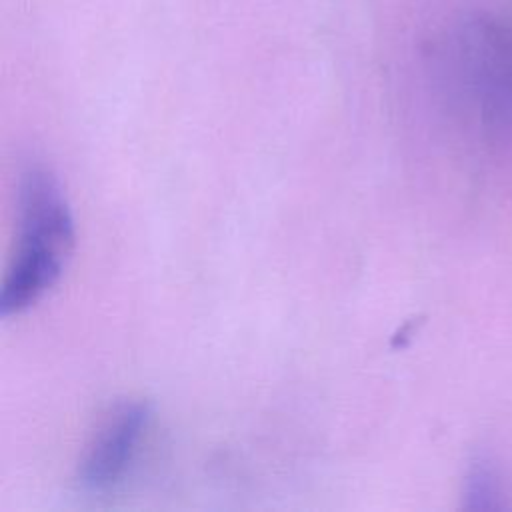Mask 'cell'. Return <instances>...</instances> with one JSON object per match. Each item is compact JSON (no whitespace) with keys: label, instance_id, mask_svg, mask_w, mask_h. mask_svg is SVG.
Listing matches in <instances>:
<instances>
[{"label":"cell","instance_id":"obj_1","mask_svg":"<svg viewBox=\"0 0 512 512\" xmlns=\"http://www.w3.org/2000/svg\"><path fill=\"white\" fill-rule=\"evenodd\" d=\"M18 236L0 290V314H22L62 278L76 242L74 216L58 178L30 166L18 182Z\"/></svg>","mask_w":512,"mask_h":512},{"label":"cell","instance_id":"obj_2","mask_svg":"<svg viewBox=\"0 0 512 512\" xmlns=\"http://www.w3.org/2000/svg\"><path fill=\"white\" fill-rule=\"evenodd\" d=\"M150 424V406L142 400H124L110 408L90 436L78 480L88 490H108L118 484L136 458Z\"/></svg>","mask_w":512,"mask_h":512}]
</instances>
